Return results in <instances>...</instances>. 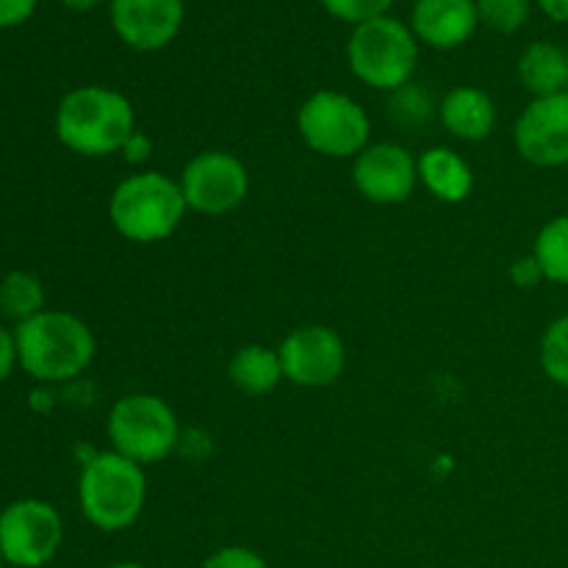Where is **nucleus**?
<instances>
[{
	"mask_svg": "<svg viewBox=\"0 0 568 568\" xmlns=\"http://www.w3.org/2000/svg\"><path fill=\"white\" fill-rule=\"evenodd\" d=\"M516 75L532 98L568 92V53L560 44L538 39L521 50Z\"/></svg>",
	"mask_w": 568,
	"mask_h": 568,
	"instance_id": "obj_17",
	"label": "nucleus"
},
{
	"mask_svg": "<svg viewBox=\"0 0 568 568\" xmlns=\"http://www.w3.org/2000/svg\"><path fill=\"white\" fill-rule=\"evenodd\" d=\"M109 568H148L142 564H133V560H120V564H111Z\"/></svg>",
	"mask_w": 568,
	"mask_h": 568,
	"instance_id": "obj_32",
	"label": "nucleus"
},
{
	"mask_svg": "<svg viewBox=\"0 0 568 568\" xmlns=\"http://www.w3.org/2000/svg\"><path fill=\"white\" fill-rule=\"evenodd\" d=\"M17 364L39 383H67L92 366L98 342L81 316L48 311L14 327Z\"/></svg>",
	"mask_w": 568,
	"mask_h": 568,
	"instance_id": "obj_2",
	"label": "nucleus"
},
{
	"mask_svg": "<svg viewBox=\"0 0 568 568\" xmlns=\"http://www.w3.org/2000/svg\"><path fill=\"white\" fill-rule=\"evenodd\" d=\"M44 311V286L37 275L31 272H9L0 281V314L20 322H28L31 316Z\"/></svg>",
	"mask_w": 568,
	"mask_h": 568,
	"instance_id": "obj_19",
	"label": "nucleus"
},
{
	"mask_svg": "<svg viewBox=\"0 0 568 568\" xmlns=\"http://www.w3.org/2000/svg\"><path fill=\"white\" fill-rule=\"evenodd\" d=\"M17 366V344H14V331H6L0 325V383L9 381V375Z\"/></svg>",
	"mask_w": 568,
	"mask_h": 568,
	"instance_id": "obj_28",
	"label": "nucleus"
},
{
	"mask_svg": "<svg viewBox=\"0 0 568 568\" xmlns=\"http://www.w3.org/2000/svg\"><path fill=\"white\" fill-rule=\"evenodd\" d=\"M227 377L247 397H266L283 383V364L277 347L244 344L227 361Z\"/></svg>",
	"mask_w": 568,
	"mask_h": 568,
	"instance_id": "obj_18",
	"label": "nucleus"
},
{
	"mask_svg": "<svg viewBox=\"0 0 568 568\" xmlns=\"http://www.w3.org/2000/svg\"><path fill=\"white\" fill-rule=\"evenodd\" d=\"M322 9L338 22H347V26H361V22L377 20V17H386L392 11L394 0H320Z\"/></svg>",
	"mask_w": 568,
	"mask_h": 568,
	"instance_id": "obj_24",
	"label": "nucleus"
},
{
	"mask_svg": "<svg viewBox=\"0 0 568 568\" xmlns=\"http://www.w3.org/2000/svg\"><path fill=\"white\" fill-rule=\"evenodd\" d=\"M39 0H0V28H17L37 11Z\"/></svg>",
	"mask_w": 568,
	"mask_h": 568,
	"instance_id": "obj_27",
	"label": "nucleus"
},
{
	"mask_svg": "<svg viewBox=\"0 0 568 568\" xmlns=\"http://www.w3.org/2000/svg\"><path fill=\"white\" fill-rule=\"evenodd\" d=\"M181 183L161 170H139L122 178L109 197V220L131 244L166 242L186 216Z\"/></svg>",
	"mask_w": 568,
	"mask_h": 568,
	"instance_id": "obj_4",
	"label": "nucleus"
},
{
	"mask_svg": "<svg viewBox=\"0 0 568 568\" xmlns=\"http://www.w3.org/2000/svg\"><path fill=\"white\" fill-rule=\"evenodd\" d=\"M516 153L532 166H568V92L532 98L514 125Z\"/></svg>",
	"mask_w": 568,
	"mask_h": 568,
	"instance_id": "obj_12",
	"label": "nucleus"
},
{
	"mask_svg": "<svg viewBox=\"0 0 568 568\" xmlns=\"http://www.w3.org/2000/svg\"><path fill=\"white\" fill-rule=\"evenodd\" d=\"M438 120L458 142H483L497 128V103L480 87H455L442 98Z\"/></svg>",
	"mask_w": 568,
	"mask_h": 568,
	"instance_id": "obj_15",
	"label": "nucleus"
},
{
	"mask_svg": "<svg viewBox=\"0 0 568 568\" xmlns=\"http://www.w3.org/2000/svg\"><path fill=\"white\" fill-rule=\"evenodd\" d=\"M181 192L189 211L203 216H225L242 209L250 194V172L239 155L227 150H203L183 166Z\"/></svg>",
	"mask_w": 568,
	"mask_h": 568,
	"instance_id": "obj_9",
	"label": "nucleus"
},
{
	"mask_svg": "<svg viewBox=\"0 0 568 568\" xmlns=\"http://www.w3.org/2000/svg\"><path fill=\"white\" fill-rule=\"evenodd\" d=\"M186 17L183 0H109V20L125 48L155 53L178 39Z\"/></svg>",
	"mask_w": 568,
	"mask_h": 568,
	"instance_id": "obj_13",
	"label": "nucleus"
},
{
	"mask_svg": "<svg viewBox=\"0 0 568 568\" xmlns=\"http://www.w3.org/2000/svg\"><path fill=\"white\" fill-rule=\"evenodd\" d=\"M392 114L394 120L405 128L425 125L433 114L430 94H427L422 87H416V83H408V87L397 89V92H392Z\"/></svg>",
	"mask_w": 568,
	"mask_h": 568,
	"instance_id": "obj_23",
	"label": "nucleus"
},
{
	"mask_svg": "<svg viewBox=\"0 0 568 568\" xmlns=\"http://www.w3.org/2000/svg\"><path fill=\"white\" fill-rule=\"evenodd\" d=\"M410 31L433 50H455L480 28L477 0H416L408 20Z\"/></svg>",
	"mask_w": 568,
	"mask_h": 568,
	"instance_id": "obj_14",
	"label": "nucleus"
},
{
	"mask_svg": "<svg viewBox=\"0 0 568 568\" xmlns=\"http://www.w3.org/2000/svg\"><path fill=\"white\" fill-rule=\"evenodd\" d=\"M532 0H477V14H480V26L491 28L494 33H510L521 31L530 22Z\"/></svg>",
	"mask_w": 568,
	"mask_h": 568,
	"instance_id": "obj_22",
	"label": "nucleus"
},
{
	"mask_svg": "<svg viewBox=\"0 0 568 568\" xmlns=\"http://www.w3.org/2000/svg\"><path fill=\"white\" fill-rule=\"evenodd\" d=\"M6 564H3V555H0V568H3Z\"/></svg>",
	"mask_w": 568,
	"mask_h": 568,
	"instance_id": "obj_33",
	"label": "nucleus"
},
{
	"mask_svg": "<svg viewBox=\"0 0 568 568\" xmlns=\"http://www.w3.org/2000/svg\"><path fill=\"white\" fill-rule=\"evenodd\" d=\"M532 255L541 264L544 277L558 286H568V214L552 216L547 225L538 231L532 242Z\"/></svg>",
	"mask_w": 568,
	"mask_h": 568,
	"instance_id": "obj_20",
	"label": "nucleus"
},
{
	"mask_svg": "<svg viewBox=\"0 0 568 568\" xmlns=\"http://www.w3.org/2000/svg\"><path fill=\"white\" fill-rule=\"evenodd\" d=\"M59 3L70 11H92L100 3H105V0H59Z\"/></svg>",
	"mask_w": 568,
	"mask_h": 568,
	"instance_id": "obj_31",
	"label": "nucleus"
},
{
	"mask_svg": "<svg viewBox=\"0 0 568 568\" xmlns=\"http://www.w3.org/2000/svg\"><path fill=\"white\" fill-rule=\"evenodd\" d=\"M53 128L67 150L87 159L122 153L128 139L139 131L131 98L100 83L70 89L55 105Z\"/></svg>",
	"mask_w": 568,
	"mask_h": 568,
	"instance_id": "obj_1",
	"label": "nucleus"
},
{
	"mask_svg": "<svg viewBox=\"0 0 568 568\" xmlns=\"http://www.w3.org/2000/svg\"><path fill=\"white\" fill-rule=\"evenodd\" d=\"M200 568H270L264 560V555H258L250 547H239V544H231V547H222L216 552H211L209 558L200 564Z\"/></svg>",
	"mask_w": 568,
	"mask_h": 568,
	"instance_id": "obj_25",
	"label": "nucleus"
},
{
	"mask_svg": "<svg viewBox=\"0 0 568 568\" xmlns=\"http://www.w3.org/2000/svg\"><path fill=\"white\" fill-rule=\"evenodd\" d=\"M419 48L408 22L392 14L377 17L349 31L347 67L364 87L392 94L414 81Z\"/></svg>",
	"mask_w": 568,
	"mask_h": 568,
	"instance_id": "obj_5",
	"label": "nucleus"
},
{
	"mask_svg": "<svg viewBox=\"0 0 568 568\" xmlns=\"http://www.w3.org/2000/svg\"><path fill=\"white\" fill-rule=\"evenodd\" d=\"M297 133L305 148L325 159H355L369 148L372 120L364 105L336 89H316L297 111Z\"/></svg>",
	"mask_w": 568,
	"mask_h": 568,
	"instance_id": "obj_7",
	"label": "nucleus"
},
{
	"mask_svg": "<svg viewBox=\"0 0 568 568\" xmlns=\"http://www.w3.org/2000/svg\"><path fill=\"white\" fill-rule=\"evenodd\" d=\"M508 275H510V281H514V286H519V288H536L538 283L547 281L541 272V264H538L536 255L532 253L519 255V258L510 264Z\"/></svg>",
	"mask_w": 568,
	"mask_h": 568,
	"instance_id": "obj_26",
	"label": "nucleus"
},
{
	"mask_svg": "<svg viewBox=\"0 0 568 568\" xmlns=\"http://www.w3.org/2000/svg\"><path fill=\"white\" fill-rule=\"evenodd\" d=\"M538 361H541V372L555 386L568 388V314L549 322L541 336Z\"/></svg>",
	"mask_w": 568,
	"mask_h": 568,
	"instance_id": "obj_21",
	"label": "nucleus"
},
{
	"mask_svg": "<svg viewBox=\"0 0 568 568\" xmlns=\"http://www.w3.org/2000/svg\"><path fill=\"white\" fill-rule=\"evenodd\" d=\"M283 381L300 388H325L347 369L344 338L327 325H303L277 344Z\"/></svg>",
	"mask_w": 568,
	"mask_h": 568,
	"instance_id": "obj_10",
	"label": "nucleus"
},
{
	"mask_svg": "<svg viewBox=\"0 0 568 568\" xmlns=\"http://www.w3.org/2000/svg\"><path fill=\"white\" fill-rule=\"evenodd\" d=\"M148 503V475L144 466L125 455L105 449L81 466L78 477V505L94 530H131Z\"/></svg>",
	"mask_w": 568,
	"mask_h": 568,
	"instance_id": "obj_3",
	"label": "nucleus"
},
{
	"mask_svg": "<svg viewBox=\"0 0 568 568\" xmlns=\"http://www.w3.org/2000/svg\"><path fill=\"white\" fill-rule=\"evenodd\" d=\"M105 436L111 449L139 466H153L170 458L181 442V422L175 408L155 394H125L109 410Z\"/></svg>",
	"mask_w": 568,
	"mask_h": 568,
	"instance_id": "obj_6",
	"label": "nucleus"
},
{
	"mask_svg": "<svg viewBox=\"0 0 568 568\" xmlns=\"http://www.w3.org/2000/svg\"><path fill=\"white\" fill-rule=\"evenodd\" d=\"M353 186L375 205H399L419 186V159L397 142H375L353 159Z\"/></svg>",
	"mask_w": 568,
	"mask_h": 568,
	"instance_id": "obj_11",
	"label": "nucleus"
},
{
	"mask_svg": "<svg viewBox=\"0 0 568 568\" xmlns=\"http://www.w3.org/2000/svg\"><path fill=\"white\" fill-rule=\"evenodd\" d=\"M150 153H153V142H150L142 131L133 133V136L128 139L125 148H122V155H125V161H131V164H142Z\"/></svg>",
	"mask_w": 568,
	"mask_h": 568,
	"instance_id": "obj_29",
	"label": "nucleus"
},
{
	"mask_svg": "<svg viewBox=\"0 0 568 568\" xmlns=\"http://www.w3.org/2000/svg\"><path fill=\"white\" fill-rule=\"evenodd\" d=\"M547 20L568 22V0H532Z\"/></svg>",
	"mask_w": 568,
	"mask_h": 568,
	"instance_id": "obj_30",
	"label": "nucleus"
},
{
	"mask_svg": "<svg viewBox=\"0 0 568 568\" xmlns=\"http://www.w3.org/2000/svg\"><path fill=\"white\" fill-rule=\"evenodd\" d=\"M64 544V519L44 499H17L0 510V555L14 568H42Z\"/></svg>",
	"mask_w": 568,
	"mask_h": 568,
	"instance_id": "obj_8",
	"label": "nucleus"
},
{
	"mask_svg": "<svg viewBox=\"0 0 568 568\" xmlns=\"http://www.w3.org/2000/svg\"><path fill=\"white\" fill-rule=\"evenodd\" d=\"M419 186H425L438 203L458 205L469 200L475 189V172L458 150L436 144L419 153Z\"/></svg>",
	"mask_w": 568,
	"mask_h": 568,
	"instance_id": "obj_16",
	"label": "nucleus"
}]
</instances>
